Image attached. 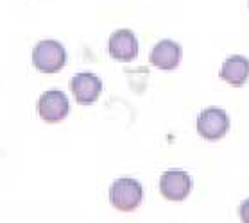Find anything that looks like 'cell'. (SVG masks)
Instances as JSON below:
<instances>
[{
	"mask_svg": "<svg viewBox=\"0 0 249 223\" xmlns=\"http://www.w3.org/2000/svg\"><path fill=\"white\" fill-rule=\"evenodd\" d=\"M68 112H70V102L59 89L45 91L38 100V114L47 123L61 122L68 116Z\"/></svg>",
	"mask_w": 249,
	"mask_h": 223,
	"instance_id": "obj_5",
	"label": "cell"
},
{
	"mask_svg": "<svg viewBox=\"0 0 249 223\" xmlns=\"http://www.w3.org/2000/svg\"><path fill=\"white\" fill-rule=\"evenodd\" d=\"M230 130V116L221 107H206L197 116V132L206 141H219Z\"/></svg>",
	"mask_w": 249,
	"mask_h": 223,
	"instance_id": "obj_3",
	"label": "cell"
},
{
	"mask_svg": "<svg viewBox=\"0 0 249 223\" xmlns=\"http://www.w3.org/2000/svg\"><path fill=\"white\" fill-rule=\"evenodd\" d=\"M70 89L72 95L81 106H91L99 98L102 91V80L97 77L95 73L81 72L72 77L70 80Z\"/></svg>",
	"mask_w": 249,
	"mask_h": 223,
	"instance_id": "obj_6",
	"label": "cell"
},
{
	"mask_svg": "<svg viewBox=\"0 0 249 223\" xmlns=\"http://www.w3.org/2000/svg\"><path fill=\"white\" fill-rule=\"evenodd\" d=\"M221 79L233 88H240L249 79V59L244 56H230L222 63Z\"/></svg>",
	"mask_w": 249,
	"mask_h": 223,
	"instance_id": "obj_9",
	"label": "cell"
},
{
	"mask_svg": "<svg viewBox=\"0 0 249 223\" xmlns=\"http://www.w3.org/2000/svg\"><path fill=\"white\" fill-rule=\"evenodd\" d=\"M67 63V50L54 39H41L33 50V64L41 73H57Z\"/></svg>",
	"mask_w": 249,
	"mask_h": 223,
	"instance_id": "obj_1",
	"label": "cell"
},
{
	"mask_svg": "<svg viewBox=\"0 0 249 223\" xmlns=\"http://www.w3.org/2000/svg\"><path fill=\"white\" fill-rule=\"evenodd\" d=\"M192 191V177L185 170H167L160 177V193L170 202H183Z\"/></svg>",
	"mask_w": 249,
	"mask_h": 223,
	"instance_id": "obj_4",
	"label": "cell"
},
{
	"mask_svg": "<svg viewBox=\"0 0 249 223\" xmlns=\"http://www.w3.org/2000/svg\"><path fill=\"white\" fill-rule=\"evenodd\" d=\"M238 216H240V222L242 223H249V198H246L240 204V207H238Z\"/></svg>",
	"mask_w": 249,
	"mask_h": 223,
	"instance_id": "obj_10",
	"label": "cell"
},
{
	"mask_svg": "<svg viewBox=\"0 0 249 223\" xmlns=\"http://www.w3.org/2000/svg\"><path fill=\"white\" fill-rule=\"evenodd\" d=\"M142 200H143V188L135 178H117L109 188L111 206L122 212H131L138 209Z\"/></svg>",
	"mask_w": 249,
	"mask_h": 223,
	"instance_id": "obj_2",
	"label": "cell"
},
{
	"mask_svg": "<svg viewBox=\"0 0 249 223\" xmlns=\"http://www.w3.org/2000/svg\"><path fill=\"white\" fill-rule=\"evenodd\" d=\"M181 47L172 41V39H161L153 47L149 61L153 66H156L158 70L163 72H170L178 68V64L181 63Z\"/></svg>",
	"mask_w": 249,
	"mask_h": 223,
	"instance_id": "obj_8",
	"label": "cell"
},
{
	"mask_svg": "<svg viewBox=\"0 0 249 223\" xmlns=\"http://www.w3.org/2000/svg\"><path fill=\"white\" fill-rule=\"evenodd\" d=\"M108 52L115 61L129 63L138 56V39L129 29H119L109 36Z\"/></svg>",
	"mask_w": 249,
	"mask_h": 223,
	"instance_id": "obj_7",
	"label": "cell"
}]
</instances>
